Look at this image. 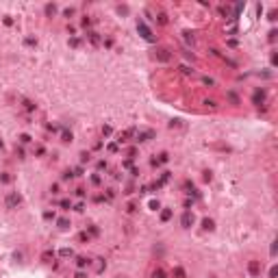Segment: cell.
I'll return each instance as SVG.
<instances>
[{
  "instance_id": "6da1fadb",
  "label": "cell",
  "mask_w": 278,
  "mask_h": 278,
  "mask_svg": "<svg viewBox=\"0 0 278 278\" xmlns=\"http://www.w3.org/2000/svg\"><path fill=\"white\" fill-rule=\"evenodd\" d=\"M137 30H139V35H141L146 41H154V37H152V30L146 26V22H141V20H139V22H137Z\"/></svg>"
},
{
  "instance_id": "7a4b0ae2",
  "label": "cell",
  "mask_w": 278,
  "mask_h": 278,
  "mask_svg": "<svg viewBox=\"0 0 278 278\" xmlns=\"http://www.w3.org/2000/svg\"><path fill=\"white\" fill-rule=\"evenodd\" d=\"M20 202H22V195H20V193H9V195H7V206H9V209L18 206Z\"/></svg>"
},
{
  "instance_id": "3957f363",
  "label": "cell",
  "mask_w": 278,
  "mask_h": 278,
  "mask_svg": "<svg viewBox=\"0 0 278 278\" xmlns=\"http://www.w3.org/2000/svg\"><path fill=\"white\" fill-rule=\"evenodd\" d=\"M135 135V128H128V131H124V133H120L117 135V143H126L131 137Z\"/></svg>"
},
{
  "instance_id": "277c9868",
  "label": "cell",
  "mask_w": 278,
  "mask_h": 278,
  "mask_svg": "<svg viewBox=\"0 0 278 278\" xmlns=\"http://www.w3.org/2000/svg\"><path fill=\"white\" fill-rule=\"evenodd\" d=\"M181 224L185 226V228H189V226L193 224V215H191L189 211H187V213H183V217H181Z\"/></svg>"
},
{
  "instance_id": "5b68a950",
  "label": "cell",
  "mask_w": 278,
  "mask_h": 278,
  "mask_svg": "<svg viewBox=\"0 0 278 278\" xmlns=\"http://www.w3.org/2000/svg\"><path fill=\"white\" fill-rule=\"evenodd\" d=\"M156 59H159V61H170V50L159 48V50H156Z\"/></svg>"
},
{
  "instance_id": "8992f818",
  "label": "cell",
  "mask_w": 278,
  "mask_h": 278,
  "mask_svg": "<svg viewBox=\"0 0 278 278\" xmlns=\"http://www.w3.org/2000/svg\"><path fill=\"white\" fill-rule=\"evenodd\" d=\"M150 137H152V131H146V133H139V135H137V139H135V141H139V143H141V141H148V139H150Z\"/></svg>"
},
{
  "instance_id": "52a82bcc",
  "label": "cell",
  "mask_w": 278,
  "mask_h": 278,
  "mask_svg": "<svg viewBox=\"0 0 278 278\" xmlns=\"http://www.w3.org/2000/svg\"><path fill=\"white\" fill-rule=\"evenodd\" d=\"M250 274H252V276H256V274H259V263H256V261H250Z\"/></svg>"
},
{
  "instance_id": "ba28073f",
  "label": "cell",
  "mask_w": 278,
  "mask_h": 278,
  "mask_svg": "<svg viewBox=\"0 0 278 278\" xmlns=\"http://www.w3.org/2000/svg\"><path fill=\"white\" fill-rule=\"evenodd\" d=\"M202 226H204V230H213L215 228V224H213V220H209V217H206L204 222H202Z\"/></svg>"
},
{
  "instance_id": "9c48e42d",
  "label": "cell",
  "mask_w": 278,
  "mask_h": 278,
  "mask_svg": "<svg viewBox=\"0 0 278 278\" xmlns=\"http://www.w3.org/2000/svg\"><path fill=\"white\" fill-rule=\"evenodd\" d=\"M263 98H265V91H256V93H254V102L261 104V102H263Z\"/></svg>"
},
{
  "instance_id": "30bf717a",
  "label": "cell",
  "mask_w": 278,
  "mask_h": 278,
  "mask_svg": "<svg viewBox=\"0 0 278 278\" xmlns=\"http://www.w3.org/2000/svg\"><path fill=\"white\" fill-rule=\"evenodd\" d=\"M41 259H44V261H50V259H54V252H52V250H46V252L41 254Z\"/></svg>"
},
{
  "instance_id": "8fae6325",
  "label": "cell",
  "mask_w": 278,
  "mask_h": 278,
  "mask_svg": "<svg viewBox=\"0 0 278 278\" xmlns=\"http://www.w3.org/2000/svg\"><path fill=\"white\" fill-rule=\"evenodd\" d=\"M87 263H89V261L85 259V256H76V265H78V267H85Z\"/></svg>"
},
{
  "instance_id": "7c38bea8",
  "label": "cell",
  "mask_w": 278,
  "mask_h": 278,
  "mask_svg": "<svg viewBox=\"0 0 278 278\" xmlns=\"http://www.w3.org/2000/svg\"><path fill=\"white\" fill-rule=\"evenodd\" d=\"M170 217H172V211H170V209H165V211L161 213V220H163V222H167Z\"/></svg>"
},
{
  "instance_id": "4fadbf2b",
  "label": "cell",
  "mask_w": 278,
  "mask_h": 278,
  "mask_svg": "<svg viewBox=\"0 0 278 278\" xmlns=\"http://www.w3.org/2000/svg\"><path fill=\"white\" fill-rule=\"evenodd\" d=\"M156 20H159V24H167V15L165 13H159V15H156Z\"/></svg>"
},
{
  "instance_id": "5bb4252c",
  "label": "cell",
  "mask_w": 278,
  "mask_h": 278,
  "mask_svg": "<svg viewBox=\"0 0 278 278\" xmlns=\"http://www.w3.org/2000/svg\"><path fill=\"white\" fill-rule=\"evenodd\" d=\"M89 39H91V44H100V39H98V33H89Z\"/></svg>"
},
{
  "instance_id": "9a60e30c",
  "label": "cell",
  "mask_w": 278,
  "mask_h": 278,
  "mask_svg": "<svg viewBox=\"0 0 278 278\" xmlns=\"http://www.w3.org/2000/svg\"><path fill=\"white\" fill-rule=\"evenodd\" d=\"M152 278H167V276H165V272H163V269H156V272L152 274Z\"/></svg>"
},
{
  "instance_id": "2e32d148",
  "label": "cell",
  "mask_w": 278,
  "mask_h": 278,
  "mask_svg": "<svg viewBox=\"0 0 278 278\" xmlns=\"http://www.w3.org/2000/svg\"><path fill=\"white\" fill-rule=\"evenodd\" d=\"M176 278H185V269H183V267H176Z\"/></svg>"
},
{
  "instance_id": "e0dca14e",
  "label": "cell",
  "mask_w": 278,
  "mask_h": 278,
  "mask_svg": "<svg viewBox=\"0 0 278 278\" xmlns=\"http://www.w3.org/2000/svg\"><path fill=\"white\" fill-rule=\"evenodd\" d=\"M59 254H61V256H72V250H70V248H63V250H61V252H59Z\"/></svg>"
},
{
  "instance_id": "ac0fdd59",
  "label": "cell",
  "mask_w": 278,
  "mask_h": 278,
  "mask_svg": "<svg viewBox=\"0 0 278 278\" xmlns=\"http://www.w3.org/2000/svg\"><path fill=\"white\" fill-rule=\"evenodd\" d=\"M54 11H57V7H54V5H46V13H48V15H52Z\"/></svg>"
},
{
  "instance_id": "d6986e66",
  "label": "cell",
  "mask_w": 278,
  "mask_h": 278,
  "mask_svg": "<svg viewBox=\"0 0 278 278\" xmlns=\"http://www.w3.org/2000/svg\"><path fill=\"white\" fill-rule=\"evenodd\" d=\"M24 109H26V111H35V104L28 102V100H24Z\"/></svg>"
},
{
  "instance_id": "ffe728a7",
  "label": "cell",
  "mask_w": 278,
  "mask_h": 278,
  "mask_svg": "<svg viewBox=\"0 0 278 278\" xmlns=\"http://www.w3.org/2000/svg\"><path fill=\"white\" fill-rule=\"evenodd\" d=\"M59 226H61V228H68V226H70V222L65 220V217H61V220H59Z\"/></svg>"
},
{
  "instance_id": "44dd1931",
  "label": "cell",
  "mask_w": 278,
  "mask_h": 278,
  "mask_svg": "<svg viewBox=\"0 0 278 278\" xmlns=\"http://www.w3.org/2000/svg\"><path fill=\"white\" fill-rule=\"evenodd\" d=\"M183 35H185V41H187V44H193V35H191V33H183Z\"/></svg>"
},
{
  "instance_id": "7402d4cb",
  "label": "cell",
  "mask_w": 278,
  "mask_h": 278,
  "mask_svg": "<svg viewBox=\"0 0 278 278\" xmlns=\"http://www.w3.org/2000/svg\"><path fill=\"white\" fill-rule=\"evenodd\" d=\"M63 141H72V133L63 131Z\"/></svg>"
},
{
  "instance_id": "603a6c76",
  "label": "cell",
  "mask_w": 278,
  "mask_h": 278,
  "mask_svg": "<svg viewBox=\"0 0 278 278\" xmlns=\"http://www.w3.org/2000/svg\"><path fill=\"white\" fill-rule=\"evenodd\" d=\"M228 98L233 100V102H239V98H237V93H233V91H228Z\"/></svg>"
},
{
  "instance_id": "cb8c5ba5",
  "label": "cell",
  "mask_w": 278,
  "mask_h": 278,
  "mask_svg": "<svg viewBox=\"0 0 278 278\" xmlns=\"http://www.w3.org/2000/svg\"><path fill=\"white\" fill-rule=\"evenodd\" d=\"M20 141H22V143H28L30 137H28V135H22V137H20Z\"/></svg>"
},
{
  "instance_id": "d4e9b609",
  "label": "cell",
  "mask_w": 278,
  "mask_h": 278,
  "mask_svg": "<svg viewBox=\"0 0 278 278\" xmlns=\"http://www.w3.org/2000/svg\"><path fill=\"white\" fill-rule=\"evenodd\" d=\"M98 170H107V161H98Z\"/></svg>"
},
{
  "instance_id": "484cf974",
  "label": "cell",
  "mask_w": 278,
  "mask_h": 278,
  "mask_svg": "<svg viewBox=\"0 0 278 278\" xmlns=\"http://www.w3.org/2000/svg\"><path fill=\"white\" fill-rule=\"evenodd\" d=\"M70 44H72V46H78V44H80V39H78V37H72V39H70Z\"/></svg>"
},
{
  "instance_id": "4316f807",
  "label": "cell",
  "mask_w": 278,
  "mask_h": 278,
  "mask_svg": "<svg viewBox=\"0 0 278 278\" xmlns=\"http://www.w3.org/2000/svg\"><path fill=\"white\" fill-rule=\"evenodd\" d=\"M44 217H46V220H54V213H50V211H46V213H44Z\"/></svg>"
},
{
  "instance_id": "83f0119b",
  "label": "cell",
  "mask_w": 278,
  "mask_h": 278,
  "mask_svg": "<svg viewBox=\"0 0 278 278\" xmlns=\"http://www.w3.org/2000/svg\"><path fill=\"white\" fill-rule=\"evenodd\" d=\"M276 274H278V269H276V267L269 269V278H276Z\"/></svg>"
},
{
  "instance_id": "f1b7e54d",
  "label": "cell",
  "mask_w": 278,
  "mask_h": 278,
  "mask_svg": "<svg viewBox=\"0 0 278 278\" xmlns=\"http://www.w3.org/2000/svg\"><path fill=\"white\" fill-rule=\"evenodd\" d=\"M80 161H83V163L89 161V154H87V152H83V154H80Z\"/></svg>"
},
{
  "instance_id": "f546056e",
  "label": "cell",
  "mask_w": 278,
  "mask_h": 278,
  "mask_svg": "<svg viewBox=\"0 0 278 278\" xmlns=\"http://www.w3.org/2000/svg\"><path fill=\"white\" fill-rule=\"evenodd\" d=\"M61 206L63 209H70V200H61Z\"/></svg>"
}]
</instances>
